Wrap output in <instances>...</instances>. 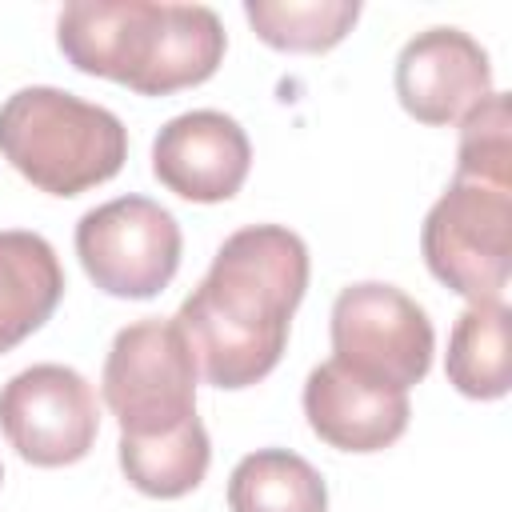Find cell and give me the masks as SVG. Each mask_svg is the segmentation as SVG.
<instances>
[{
	"instance_id": "6da1fadb",
	"label": "cell",
	"mask_w": 512,
	"mask_h": 512,
	"mask_svg": "<svg viewBox=\"0 0 512 512\" xmlns=\"http://www.w3.org/2000/svg\"><path fill=\"white\" fill-rule=\"evenodd\" d=\"M304 288L308 248L292 228L248 224L232 232L172 316L192 348L196 372L216 388L264 380L284 356Z\"/></svg>"
},
{
	"instance_id": "7a4b0ae2",
	"label": "cell",
	"mask_w": 512,
	"mask_h": 512,
	"mask_svg": "<svg viewBox=\"0 0 512 512\" xmlns=\"http://www.w3.org/2000/svg\"><path fill=\"white\" fill-rule=\"evenodd\" d=\"M56 44L84 76L116 80L140 96L204 84L224 60V24L204 4L72 0L56 20Z\"/></svg>"
},
{
	"instance_id": "3957f363",
	"label": "cell",
	"mask_w": 512,
	"mask_h": 512,
	"mask_svg": "<svg viewBox=\"0 0 512 512\" xmlns=\"http://www.w3.org/2000/svg\"><path fill=\"white\" fill-rule=\"evenodd\" d=\"M0 156L48 196H80L124 168L128 128L100 104L32 84L0 104Z\"/></svg>"
},
{
	"instance_id": "277c9868",
	"label": "cell",
	"mask_w": 512,
	"mask_h": 512,
	"mask_svg": "<svg viewBox=\"0 0 512 512\" xmlns=\"http://www.w3.org/2000/svg\"><path fill=\"white\" fill-rule=\"evenodd\" d=\"M428 272L468 304L504 300L512 272V188L456 176L420 228Z\"/></svg>"
},
{
	"instance_id": "5b68a950",
	"label": "cell",
	"mask_w": 512,
	"mask_h": 512,
	"mask_svg": "<svg viewBox=\"0 0 512 512\" xmlns=\"http://www.w3.org/2000/svg\"><path fill=\"white\" fill-rule=\"evenodd\" d=\"M100 392L120 436H160L196 416V360L176 320H136L116 332Z\"/></svg>"
},
{
	"instance_id": "8992f818",
	"label": "cell",
	"mask_w": 512,
	"mask_h": 512,
	"mask_svg": "<svg viewBox=\"0 0 512 512\" xmlns=\"http://www.w3.org/2000/svg\"><path fill=\"white\" fill-rule=\"evenodd\" d=\"M436 336L428 312L384 280L340 288L332 304V360L408 392L432 368Z\"/></svg>"
},
{
	"instance_id": "52a82bcc",
	"label": "cell",
	"mask_w": 512,
	"mask_h": 512,
	"mask_svg": "<svg viewBox=\"0 0 512 512\" xmlns=\"http://www.w3.org/2000/svg\"><path fill=\"white\" fill-rule=\"evenodd\" d=\"M180 224L148 196H116L76 224V256L88 280L120 300H152L180 268Z\"/></svg>"
},
{
	"instance_id": "ba28073f",
	"label": "cell",
	"mask_w": 512,
	"mask_h": 512,
	"mask_svg": "<svg viewBox=\"0 0 512 512\" xmlns=\"http://www.w3.org/2000/svg\"><path fill=\"white\" fill-rule=\"evenodd\" d=\"M0 432L36 468L76 464L100 432L96 392L68 364H32L0 388Z\"/></svg>"
},
{
	"instance_id": "9c48e42d",
	"label": "cell",
	"mask_w": 512,
	"mask_h": 512,
	"mask_svg": "<svg viewBox=\"0 0 512 512\" xmlns=\"http://www.w3.org/2000/svg\"><path fill=\"white\" fill-rule=\"evenodd\" d=\"M492 92L488 52L460 28L436 24L416 32L396 56V96L420 124H456Z\"/></svg>"
},
{
	"instance_id": "30bf717a",
	"label": "cell",
	"mask_w": 512,
	"mask_h": 512,
	"mask_svg": "<svg viewBox=\"0 0 512 512\" xmlns=\"http://www.w3.org/2000/svg\"><path fill=\"white\" fill-rule=\"evenodd\" d=\"M248 164H252V144L244 128L216 108L180 112L152 140L156 180L168 192L196 204L232 200L248 176Z\"/></svg>"
},
{
	"instance_id": "8fae6325",
	"label": "cell",
	"mask_w": 512,
	"mask_h": 512,
	"mask_svg": "<svg viewBox=\"0 0 512 512\" xmlns=\"http://www.w3.org/2000/svg\"><path fill=\"white\" fill-rule=\"evenodd\" d=\"M308 428L340 452H380L408 428V392L368 380L340 360H324L304 380Z\"/></svg>"
},
{
	"instance_id": "7c38bea8",
	"label": "cell",
	"mask_w": 512,
	"mask_h": 512,
	"mask_svg": "<svg viewBox=\"0 0 512 512\" xmlns=\"http://www.w3.org/2000/svg\"><path fill=\"white\" fill-rule=\"evenodd\" d=\"M64 268L40 232H0V352L28 340L60 304Z\"/></svg>"
},
{
	"instance_id": "4fadbf2b",
	"label": "cell",
	"mask_w": 512,
	"mask_h": 512,
	"mask_svg": "<svg viewBox=\"0 0 512 512\" xmlns=\"http://www.w3.org/2000/svg\"><path fill=\"white\" fill-rule=\"evenodd\" d=\"M508 328H512V312L504 300H480L468 304L448 336V384L460 396L472 400H500L512 388V372H508Z\"/></svg>"
},
{
	"instance_id": "5bb4252c",
	"label": "cell",
	"mask_w": 512,
	"mask_h": 512,
	"mask_svg": "<svg viewBox=\"0 0 512 512\" xmlns=\"http://www.w3.org/2000/svg\"><path fill=\"white\" fill-rule=\"evenodd\" d=\"M208 460L212 444L200 416H188L180 428L160 436H120V468L128 484L156 500L188 496L204 480Z\"/></svg>"
},
{
	"instance_id": "9a60e30c",
	"label": "cell",
	"mask_w": 512,
	"mask_h": 512,
	"mask_svg": "<svg viewBox=\"0 0 512 512\" xmlns=\"http://www.w3.org/2000/svg\"><path fill=\"white\" fill-rule=\"evenodd\" d=\"M232 512H328L324 476L288 448H256L228 476Z\"/></svg>"
},
{
	"instance_id": "2e32d148",
	"label": "cell",
	"mask_w": 512,
	"mask_h": 512,
	"mask_svg": "<svg viewBox=\"0 0 512 512\" xmlns=\"http://www.w3.org/2000/svg\"><path fill=\"white\" fill-rule=\"evenodd\" d=\"M252 32L280 52H328L360 20L356 0H244Z\"/></svg>"
},
{
	"instance_id": "e0dca14e",
	"label": "cell",
	"mask_w": 512,
	"mask_h": 512,
	"mask_svg": "<svg viewBox=\"0 0 512 512\" xmlns=\"http://www.w3.org/2000/svg\"><path fill=\"white\" fill-rule=\"evenodd\" d=\"M456 176L512 188V108L504 92H488L460 116Z\"/></svg>"
},
{
	"instance_id": "ac0fdd59",
	"label": "cell",
	"mask_w": 512,
	"mask_h": 512,
	"mask_svg": "<svg viewBox=\"0 0 512 512\" xmlns=\"http://www.w3.org/2000/svg\"><path fill=\"white\" fill-rule=\"evenodd\" d=\"M0 480H4V468H0Z\"/></svg>"
}]
</instances>
